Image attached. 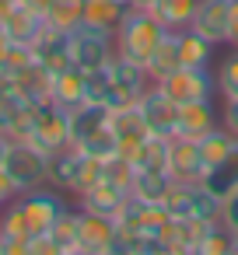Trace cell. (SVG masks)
<instances>
[{
    "mask_svg": "<svg viewBox=\"0 0 238 255\" xmlns=\"http://www.w3.org/2000/svg\"><path fill=\"white\" fill-rule=\"evenodd\" d=\"M11 140H28L35 143L39 150L46 154H56L60 147L74 143V133H70V112L53 105V102H35L25 109V116L18 119Z\"/></svg>",
    "mask_w": 238,
    "mask_h": 255,
    "instance_id": "obj_1",
    "label": "cell"
},
{
    "mask_svg": "<svg viewBox=\"0 0 238 255\" xmlns=\"http://www.w3.org/2000/svg\"><path fill=\"white\" fill-rule=\"evenodd\" d=\"M168 35V28L161 25V18L154 11H140V7H126L119 28H116V56H126L133 63L151 60V53L158 49V42Z\"/></svg>",
    "mask_w": 238,
    "mask_h": 255,
    "instance_id": "obj_2",
    "label": "cell"
},
{
    "mask_svg": "<svg viewBox=\"0 0 238 255\" xmlns=\"http://www.w3.org/2000/svg\"><path fill=\"white\" fill-rule=\"evenodd\" d=\"M0 168L7 171V178L14 182L18 192H28V189H35V185H42L49 178V154L39 150L28 140H11Z\"/></svg>",
    "mask_w": 238,
    "mask_h": 255,
    "instance_id": "obj_3",
    "label": "cell"
},
{
    "mask_svg": "<svg viewBox=\"0 0 238 255\" xmlns=\"http://www.w3.org/2000/svg\"><path fill=\"white\" fill-rule=\"evenodd\" d=\"M116 60V35L105 28H91V25H77L70 32V63L88 70L109 67Z\"/></svg>",
    "mask_w": 238,
    "mask_h": 255,
    "instance_id": "obj_4",
    "label": "cell"
},
{
    "mask_svg": "<svg viewBox=\"0 0 238 255\" xmlns=\"http://www.w3.org/2000/svg\"><path fill=\"white\" fill-rule=\"evenodd\" d=\"M221 203L224 199H217L203 182H172L165 196V210L172 217H196V220H217Z\"/></svg>",
    "mask_w": 238,
    "mask_h": 255,
    "instance_id": "obj_5",
    "label": "cell"
},
{
    "mask_svg": "<svg viewBox=\"0 0 238 255\" xmlns=\"http://www.w3.org/2000/svg\"><path fill=\"white\" fill-rule=\"evenodd\" d=\"M175 105H186V102H203V98H214L217 91V77L210 74V67H179L175 74H168L165 81H154Z\"/></svg>",
    "mask_w": 238,
    "mask_h": 255,
    "instance_id": "obj_6",
    "label": "cell"
},
{
    "mask_svg": "<svg viewBox=\"0 0 238 255\" xmlns=\"http://www.w3.org/2000/svg\"><path fill=\"white\" fill-rule=\"evenodd\" d=\"M109 70H112V98H109L112 109L137 105V98L154 84L151 74H147V67H144V63H133V60H126V56H116V60L109 63Z\"/></svg>",
    "mask_w": 238,
    "mask_h": 255,
    "instance_id": "obj_7",
    "label": "cell"
},
{
    "mask_svg": "<svg viewBox=\"0 0 238 255\" xmlns=\"http://www.w3.org/2000/svg\"><path fill=\"white\" fill-rule=\"evenodd\" d=\"M137 109H140V116H144V123H147V129L154 136H175V129H179V105L158 84H151L137 98Z\"/></svg>",
    "mask_w": 238,
    "mask_h": 255,
    "instance_id": "obj_8",
    "label": "cell"
},
{
    "mask_svg": "<svg viewBox=\"0 0 238 255\" xmlns=\"http://www.w3.org/2000/svg\"><path fill=\"white\" fill-rule=\"evenodd\" d=\"M168 175L175 182H203L207 168H203V154H200V140L189 136H168Z\"/></svg>",
    "mask_w": 238,
    "mask_h": 255,
    "instance_id": "obj_9",
    "label": "cell"
},
{
    "mask_svg": "<svg viewBox=\"0 0 238 255\" xmlns=\"http://www.w3.org/2000/svg\"><path fill=\"white\" fill-rule=\"evenodd\" d=\"M18 199H21V206H25V217H28V227H32V231H49V227L56 224V217L63 213V206H67L56 185H53V189L35 185V189L21 192Z\"/></svg>",
    "mask_w": 238,
    "mask_h": 255,
    "instance_id": "obj_10",
    "label": "cell"
},
{
    "mask_svg": "<svg viewBox=\"0 0 238 255\" xmlns=\"http://www.w3.org/2000/svg\"><path fill=\"white\" fill-rule=\"evenodd\" d=\"M119 227L112 217L105 213H91L81 206V231H77V252H88V255H109L112 241H116Z\"/></svg>",
    "mask_w": 238,
    "mask_h": 255,
    "instance_id": "obj_11",
    "label": "cell"
},
{
    "mask_svg": "<svg viewBox=\"0 0 238 255\" xmlns=\"http://www.w3.org/2000/svg\"><path fill=\"white\" fill-rule=\"evenodd\" d=\"M203 39H210L214 46H228V32H231V0H200V7L193 14V25Z\"/></svg>",
    "mask_w": 238,
    "mask_h": 255,
    "instance_id": "obj_12",
    "label": "cell"
},
{
    "mask_svg": "<svg viewBox=\"0 0 238 255\" xmlns=\"http://www.w3.org/2000/svg\"><path fill=\"white\" fill-rule=\"evenodd\" d=\"M70 32L74 28H56V25H46L42 35L32 42L35 49V60L49 70V74H60L70 67Z\"/></svg>",
    "mask_w": 238,
    "mask_h": 255,
    "instance_id": "obj_13",
    "label": "cell"
},
{
    "mask_svg": "<svg viewBox=\"0 0 238 255\" xmlns=\"http://www.w3.org/2000/svg\"><path fill=\"white\" fill-rule=\"evenodd\" d=\"M210 220H196V217H168V224L158 231L161 238V248L172 252V255H186V252H196L200 248V238L207 231Z\"/></svg>",
    "mask_w": 238,
    "mask_h": 255,
    "instance_id": "obj_14",
    "label": "cell"
},
{
    "mask_svg": "<svg viewBox=\"0 0 238 255\" xmlns=\"http://www.w3.org/2000/svg\"><path fill=\"white\" fill-rule=\"evenodd\" d=\"M109 126H112V133H116V140H119V154H123V157H130V154L151 136V129H147V123H144V116H140L137 105L112 109Z\"/></svg>",
    "mask_w": 238,
    "mask_h": 255,
    "instance_id": "obj_15",
    "label": "cell"
},
{
    "mask_svg": "<svg viewBox=\"0 0 238 255\" xmlns=\"http://www.w3.org/2000/svg\"><path fill=\"white\" fill-rule=\"evenodd\" d=\"M214 126H221V112L214 109V98H203V102H186L179 105V136H189V140H200L207 136Z\"/></svg>",
    "mask_w": 238,
    "mask_h": 255,
    "instance_id": "obj_16",
    "label": "cell"
},
{
    "mask_svg": "<svg viewBox=\"0 0 238 255\" xmlns=\"http://www.w3.org/2000/svg\"><path fill=\"white\" fill-rule=\"evenodd\" d=\"M49 102L74 112L81 102H88V88H84V70L81 67H67L60 74H53V88H49Z\"/></svg>",
    "mask_w": 238,
    "mask_h": 255,
    "instance_id": "obj_17",
    "label": "cell"
},
{
    "mask_svg": "<svg viewBox=\"0 0 238 255\" xmlns=\"http://www.w3.org/2000/svg\"><path fill=\"white\" fill-rule=\"evenodd\" d=\"M126 199H130V189H123V185L102 178V182H95L84 196H77V206H84V210H91V213L116 217V213L126 206Z\"/></svg>",
    "mask_w": 238,
    "mask_h": 255,
    "instance_id": "obj_18",
    "label": "cell"
},
{
    "mask_svg": "<svg viewBox=\"0 0 238 255\" xmlns=\"http://www.w3.org/2000/svg\"><path fill=\"white\" fill-rule=\"evenodd\" d=\"M109 119H112V105H109V102H91V98L81 102V105L70 112V133H74V143H81V140H88L91 133L105 129Z\"/></svg>",
    "mask_w": 238,
    "mask_h": 255,
    "instance_id": "obj_19",
    "label": "cell"
},
{
    "mask_svg": "<svg viewBox=\"0 0 238 255\" xmlns=\"http://www.w3.org/2000/svg\"><path fill=\"white\" fill-rule=\"evenodd\" d=\"M25 102H49V88H53V74L35 60V63H28L25 70H18L14 74V84H11Z\"/></svg>",
    "mask_w": 238,
    "mask_h": 255,
    "instance_id": "obj_20",
    "label": "cell"
},
{
    "mask_svg": "<svg viewBox=\"0 0 238 255\" xmlns=\"http://www.w3.org/2000/svg\"><path fill=\"white\" fill-rule=\"evenodd\" d=\"M81 161H84V150H81L77 143L60 147L56 154H49V178H46V182H53L60 192H70V185H74V178H77Z\"/></svg>",
    "mask_w": 238,
    "mask_h": 255,
    "instance_id": "obj_21",
    "label": "cell"
},
{
    "mask_svg": "<svg viewBox=\"0 0 238 255\" xmlns=\"http://www.w3.org/2000/svg\"><path fill=\"white\" fill-rule=\"evenodd\" d=\"M4 25V32H7V39H14V42H35L39 35H42V28L49 25L42 14H35V11H28V7H21V4H14V11L0 21Z\"/></svg>",
    "mask_w": 238,
    "mask_h": 255,
    "instance_id": "obj_22",
    "label": "cell"
},
{
    "mask_svg": "<svg viewBox=\"0 0 238 255\" xmlns=\"http://www.w3.org/2000/svg\"><path fill=\"white\" fill-rule=\"evenodd\" d=\"M172 182H175V178H172L165 168H147V171H137V175H133L130 196H133V199H144V203H165Z\"/></svg>",
    "mask_w": 238,
    "mask_h": 255,
    "instance_id": "obj_23",
    "label": "cell"
},
{
    "mask_svg": "<svg viewBox=\"0 0 238 255\" xmlns=\"http://www.w3.org/2000/svg\"><path fill=\"white\" fill-rule=\"evenodd\" d=\"M214 49L217 46L210 39H203L196 28H182L179 32V60H182V67H210Z\"/></svg>",
    "mask_w": 238,
    "mask_h": 255,
    "instance_id": "obj_24",
    "label": "cell"
},
{
    "mask_svg": "<svg viewBox=\"0 0 238 255\" xmlns=\"http://www.w3.org/2000/svg\"><path fill=\"white\" fill-rule=\"evenodd\" d=\"M179 67H182V60H179V32H168V35L158 42V49L151 53L147 74H151V81H165V77L175 74Z\"/></svg>",
    "mask_w": 238,
    "mask_h": 255,
    "instance_id": "obj_25",
    "label": "cell"
},
{
    "mask_svg": "<svg viewBox=\"0 0 238 255\" xmlns=\"http://www.w3.org/2000/svg\"><path fill=\"white\" fill-rule=\"evenodd\" d=\"M231 150H238V136L228 126H214L207 136H200V154H203V168L210 171L214 164H221Z\"/></svg>",
    "mask_w": 238,
    "mask_h": 255,
    "instance_id": "obj_26",
    "label": "cell"
},
{
    "mask_svg": "<svg viewBox=\"0 0 238 255\" xmlns=\"http://www.w3.org/2000/svg\"><path fill=\"white\" fill-rule=\"evenodd\" d=\"M203 185H207L217 199H228L231 192H238V150H231L221 164H214V168L203 175Z\"/></svg>",
    "mask_w": 238,
    "mask_h": 255,
    "instance_id": "obj_27",
    "label": "cell"
},
{
    "mask_svg": "<svg viewBox=\"0 0 238 255\" xmlns=\"http://www.w3.org/2000/svg\"><path fill=\"white\" fill-rule=\"evenodd\" d=\"M126 14V4H112V0H88L84 11H81V25H91V28H105L116 35L119 21Z\"/></svg>",
    "mask_w": 238,
    "mask_h": 255,
    "instance_id": "obj_28",
    "label": "cell"
},
{
    "mask_svg": "<svg viewBox=\"0 0 238 255\" xmlns=\"http://www.w3.org/2000/svg\"><path fill=\"white\" fill-rule=\"evenodd\" d=\"M77 231H81V206H63V213H60L56 224L49 227V238L56 241L60 255L77 252Z\"/></svg>",
    "mask_w": 238,
    "mask_h": 255,
    "instance_id": "obj_29",
    "label": "cell"
},
{
    "mask_svg": "<svg viewBox=\"0 0 238 255\" xmlns=\"http://www.w3.org/2000/svg\"><path fill=\"white\" fill-rule=\"evenodd\" d=\"M200 7V0H158L154 4V14L161 18V25L168 32H182L193 25V14Z\"/></svg>",
    "mask_w": 238,
    "mask_h": 255,
    "instance_id": "obj_30",
    "label": "cell"
},
{
    "mask_svg": "<svg viewBox=\"0 0 238 255\" xmlns=\"http://www.w3.org/2000/svg\"><path fill=\"white\" fill-rule=\"evenodd\" d=\"M133 171H147V168H165L168 171V136H147L133 154H130Z\"/></svg>",
    "mask_w": 238,
    "mask_h": 255,
    "instance_id": "obj_31",
    "label": "cell"
},
{
    "mask_svg": "<svg viewBox=\"0 0 238 255\" xmlns=\"http://www.w3.org/2000/svg\"><path fill=\"white\" fill-rule=\"evenodd\" d=\"M231 252H235V231H231L221 217L210 220L207 231H203V238H200L196 255H231Z\"/></svg>",
    "mask_w": 238,
    "mask_h": 255,
    "instance_id": "obj_32",
    "label": "cell"
},
{
    "mask_svg": "<svg viewBox=\"0 0 238 255\" xmlns=\"http://www.w3.org/2000/svg\"><path fill=\"white\" fill-rule=\"evenodd\" d=\"M217 95L224 102H235L238 98V46H231V53L217 63Z\"/></svg>",
    "mask_w": 238,
    "mask_h": 255,
    "instance_id": "obj_33",
    "label": "cell"
},
{
    "mask_svg": "<svg viewBox=\"0 0 238 255\" xmlns=\"http://www.w3.org/2000/svg\"><path fill=\"white\" fill-rule=\"evenodd\" d=\"M32 102H25L14 88L7 91V95H0V133L4 136H11L14 133V126H18V119L25 116V109H28Z\"/></svg>",
    "mask_w": 238,
    "mask_h": 255,
    "instance_id": "obj_34",
    "label": "cell"
},
{
    "mask_svg": "<svg viewBox=\"0 0 238 255\" xmlns=\"http://www.w3.org/2000/svg\"><path fill=\"white\" fill-rule=\"evenodd\" d=\"M77 147H81L84 154L98 157V161H109V157H116V154H119V140H116L112 126H105V129H98V133H91V136H88V140H81Z\"/></svg>",
    "mask_w": 238,
    "mask_h": 255,
    "instance_id": "obj_35",
    "label": "cell"
},
{
    "mask_svg": "<svg viewBox=\"0 0 238 255\" xmlns=\"http://www.w3.org/2000/svg\"><path fill=\"white\" fill-rule=\"evenodd\" d=\"M84 4H88V0H53V7H49L46 21L56 25V28H77V25H81Z\"/></svg>",
    "mask_w": 238,
    "mask_h": 255,
    "instance_id": "obj_36",
    "label": "cell"
},
{
    "mask_svg": "<svg viewBox=\"0 0 238 255\" xmlns=\"http://www.w3.org/2000/svg\"><path fill=\"white\" fill-rule=\"evenodd\" d=\"M0 231H4V234H14V238H28V234H32L21 199H11L7 206H0Z\"/></svg>",
    "mask_w": 238,
    "mask_h": 255,
    "instance_id": "obj_37",
    "label": "cell"
},
{
    "mask_svg": "<svg viewBox=\"0 0 238 255\" xmlns=\"http://www.w3.org/2000/svg\"><path fill=\"white\" fill-rule=\"evenodd\" d=\"M28 63H35V49L28 46V42H7V49H4V56H0V67H4L11 77L18 74V70H25Z\"/></svg>",
    "mask_w": 238,
    "mask_h": 255,
    "instance_id": "obj_38",
    "label": "cell"
},
{
    "mask_svg": "<svg viewBox=\"0 0 238 255\" xmlns=\"http://www.w3.org/2000/svg\"><path fill=\"white\" fill-rule=\"evenodd\" d=\"M95 182H102V161L91 157V154H84V161H81V168H77V178H74V185H70V196H74V199L84 196Z\"/></svg>",
    "mask_w": 238,
    "mask_h": 255,
    "instance_id": "obj_39",
    "label": "cell"
},
{
    "mask_svg": "<svg viewBox=\"0 0 238 255\" xmlns=\"http://www.w3.org/2000/svg\"><path fill=\"white\" fill-rule=\"evenodd\" d=\"M84 88H88V98L91 102H109L112 98V70L109 67L88 70L84 74Z\"/></svg>",
    "mask_w": 238,
    "mask_h": 255,
    "instance_id": "obj_40",
    "label": "cell"
},
{
    "mask_svg": "<svg viewBox=\"0 0 238 255\" xmlns=\"http://www.w3.org/2000/svg\"><path fill=\"white\" fill-rule=\"evenodd\" d=\"M221 220L235 231V238H238V192H231L224 203H221Z\"/></svg>",
    "mask_w": 238,
    "mask_h": 255,
    "instance_id": "obj_41",
    "label": "cell"
},
{
    "mask_svg": "<svg viewBox=\"0 0 238 255\" xmlns=\"http://www.w3.org/2000/svg\"><path fill=\"white\" fill-rule=\"evenodd\" d=\"M0 255H28L25 252V238H14V234L0 231Z\"/></svg>",
    "mask_w": 238,
    "mask_h": 255,
    "instance_id": "obj_42",
    "label": "cell"
},
{
    "mask_svg": "<svg viewBox=\"0 0 238 255\" xmlns=\"http://www.w3.org/2000/svg\"><path fill=\"white\" fill-rule=\"evenodd\" d=\"M221 126H228V129L238 136V98H235V102H224V109H221Z\"/></svg>",
    "mask_w": 238,
    "mask_h": 255,
    "instance_id": "obj_43",
    "label": "cell"
},
{
    "mask_svg": "<svg viewBox=\"0 0 238 255\" xmlns=\"http://www.w3.org/2000/svg\"><path fill=\"white\" fill-rule=\"evenodd\" d=\"M18 196H21V192L14 189V182L7 178V171L0 168V206H7V203H11V199H18Z\"/></svg>",
    "mask_w": 238,
    "mask_h": 255,
    "instance_id": "obj_44",
    "label": "cell"
},
{
    "mask_svg": "<svg viewBox=\"0 0 238 255\" xmlns=\"http://www.w3.org/2000/svg\"><path fill=\"white\" fill-rule=\"evenodd\" d=\"M21 7H28V11H35V14H49V7H53V0H18Z\"/></svg>",
    "mask_w": 238,
    "mask_h": 255,
    "instance_id": "obj_45",
    "label": "cell"
},
{
    "mask_svg": "<svg viewBox=\"0 0 238 255\" xmlns=\"http://www.w3.org/2000/svg\"><path fill=\"white\" fill-rule=\"evenodd\" d=\"M228 46H238V0H231V32H228Z\"/></svg>",
    "mask_w": 238,
    "mask_h": 255,
    "instance_id": "obj_46",
    "label": "cell"
},
{
    "mask_svg": "<svg viewBox=\"0 0 238 255\" xmlns=\"http://www.w3.org/2000/svg\"><path fill=\"white\" fill-rule=\"evenodd\" d=\"M11 84H14V77H11L4 67H0V95H7V91H11Z\"/></svg>",
    "mask_w": 238,
    "mask_h": 255,
    "instance_id": "obj_47",
    "label": "cell"
},
{
    "mask_svg": "<svg viewBox=\"0 0 238 255\" xmlns=\"http://www.w3.org/2000/svg\"><path fill=\"white\" fill-rule=\"evenodd\" d=\"M158 0H126V7H140V11H154Z\"/></svg>",
    "mask_w": 238,
    "mask_h": 255,
    "instance_id": "obj_48",
    "label": "cell"
},
{
    "mask_svg": "<svg viewBox=\"0 0 238 255\" xmlns=\"http://www.w3.org/2000/svg\"><path fill=\"white\" fill-rule=\"evenodd\" d=\"M7 147H11V136H4V133H0V161H4V154H7Z\"/></svg>",
    "mask_w": 238,
    "mask_h": 255,
    "instance_id": "obj_49",
    "label": "cell"
},
{
    "mask_svg": "<svg viewBox=\"0 0 238 255\" xmlns=\"http://www.w3.org/2000/svg\"><path fill=\"white\" fill-rule=\"evenodd\" d=\"M112 4H126V0H112Z\"/></svg>",
    "mask_w": 238,
    "mask_h": 255,
    "instance_id": "obj_50",
    "label": "cell"
}]
</instances>
